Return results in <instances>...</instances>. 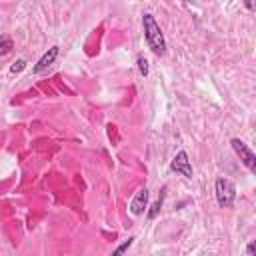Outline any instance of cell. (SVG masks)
Here are the masks:
<instances>
[{
	"mask_svg": "<svg viewBox=\"0 0 256 256\" xmlns=\"http://www.w3.org/2000/svg\"><path fill=\"white\" fill-rule=\"evenodd\" d=\"M146 206H148V188L142 186V188L134 194V198H132V202H130V212H132L134 216H140V214L146 210Z\"/></svg>",
	"mask_w": 256,
	"mask_h": 256,
	"instance_id": "cell-6",
	"label": "cell"
},
{
	"mask_svg": "<svg viewBox=\"0 0 256 256\" xmlns=\"http://www.w3.org/2000/svg\"><path fill=\"white\" fill-rule=\"evenodd\" d=\"M142 28H144V40H146L148 48L156 56H164L166 54V40H164V34H162V30H160V26L152 14L146 12L142 16Z\"/></svg>",
	"mask_w": 256,
	"mask_h": 256,
	"instance_id": "cell-1",
	"label": "cell"
},
{
	"mask_svg": "<svg viewBox=\"0 0 256 256\" xmlns=\"http://www.w3.org/2000/svg\"><path fill=\"white\" fill-rule=\"evenodd\" d=\"M12 48H14V40L8 34H0V58L6 56V54H10Z\"/></svg>",
	"mask_w": 256,
	"mask_h": 256,
	"instance_id": "cell-7",
	"label": "cell"
},
{
	"mask_svg": "<svg viewBox=\"0 0 256 256\" xmlns=\"http://www.w3.org/2000/svg\"><path fill=\"white\" fill-rule=\"evenodd\" d=\"M230 144H232V148H234V152L240 156V160H242V164L254 174L256 172V154L248 148V144L246 142H242L240 138H232L230 140Z\"/></svg>",
	"mask_w": 256,
	"mask_h": 256,
	"instance_id": "cell-3",
	"label": "cell"
},
{
	"mask_svg": "<svg viewBox=\"0 0 256 256\" xmlns=\"http://www.w3.org/2000/svg\"><path fill=\"white\" fill-rule=\"evenodd\" d=\"M214 192H216V200L220 204V208H232L236 202V186L232 180L218 176L214 182Z\"/></svg>",
	"mask_w": 256,
	"mask_h": 256,
	"instance_id": "cell-2",
	"label": "cell"
},
{
	"mask_svg": "<svg viewBox=\"0 0 256 256\" xmlns=\"http://www.w3.org/2000/svg\"><path fill=\"white\" fill-rule=\"evenodd\" d=\"M134 240H136V238H134V236H130V238H128L126 242H122V244H120L118 248H114V252H112V254H122L124 250H128V248H130V246L134 244Z\"/></svg>",
	"mask_w": 256,
	"mask_h": 256,
	"instance_id": "cell-11",
	"label": "cell"
},
{
	"mask_svg": "<svg viewBox=\"0 0 256 256\" xmlns=\"http://www.w3.org/2000/svg\"><path fill=\"white\" fill-rule=\"evenodd\" d=\"M246 254H248V256H254V254H256V244H254V242H250V244L246 246Z\"/></svg>",
	"mask_w": 256,
	"mask_h": 256,
	"instance_id": "cell-13",
	"label": "cell"
},
{
	"mask_svg": "<svg viewBox=\"0 0 256 256\" xmlns=\"http://www.w3.org/2000/svg\"><path fill=\"white\" fill-rule=\"evenodd\" d=\"M242 2H244L246 10H250V12H254V10H256V0H242Z\"/></svg>",
	"mask_w": 256,
	"mask_h": 256,
	"instance_id": "cell-12",
	"label": "cell"
},
{
	"mask_svg": "<svg viewBox=\"0 0 256 256\" xmlns=\"http://www.w3.org/2000/svg\"><path fill=\"white\" fill-rule=\"evenodd\" d=\"M164 192H166V188H162V194H160V198L150 206V210H148V220H154L158 214H160V210H162V204H164Z\"/></svg>",
	"mask_w": 256,
	"mask_h": 256,
	"instance_id": "cell-8",
	"label": "cell"
},
{
	"mask_svg": "<svg viewBox=\"0 0 256 256\" xmlns=\"http://www.w3.org/2000/svg\"><path fill=\"white\" fill-rule=\"evenodd\" d=\"M170 170L176 172V174H182L184 178H192V164H190V160H188L186 150L176 152V156H174L172 162H170Z\"/></svg>",
	"mask_w": 256,
	"mask_h": 256,
	"instance_id": "cell-4",
	"label": "cell"
},
{
	"mask_svg": "<svg viewBox=\"0 0 256 256\" xmlns=\"http://www.w3.org/2000/svg\"><path fill=\"white\" fill-rule=\"evenodd\" d=\"M26 68V60L24 58H18L12 66H10V74H18V72H22Z\"/></svg>",
	"mask_w": 256,
	"mask_h": 256,
	"instance_id": "cell-10",
	"label": "cell"
},
{
	"mask_svg": "<svg viewBox=\"0 0 256 256\" xmlns=\"http://www.w3.org/2000/svg\"><path fill=\"white\" fill-rule=\"evenodd\" d=\"M58 52H60V48H58V46H52V48H48V50H46V52L40 56V60L34 64L32 72H34V74H40V72L48 70V68L54 64V60L58 58Z\"/></svg>",
	"mask_w": 256,
	"mask_h": 256,
	"instance_id": "cell-5",
	"label": "cell"
},
{
	"mask_svg": "<svg viewBox=\"0 0 256 256\" xmlns=\"http://www.w3.org/2000/svg\"><path fill=\"white\" fill-rule=\"evenodd\" d=\"M136 62H138V70H140V74H142V76H148V60L140 54V56L136 58Z\"/></svg>",
	"mask_w": 256,
	"mask_h": 256,
	"instance_id": "cell-9",
	"label": "cell"
}]
</instances>
